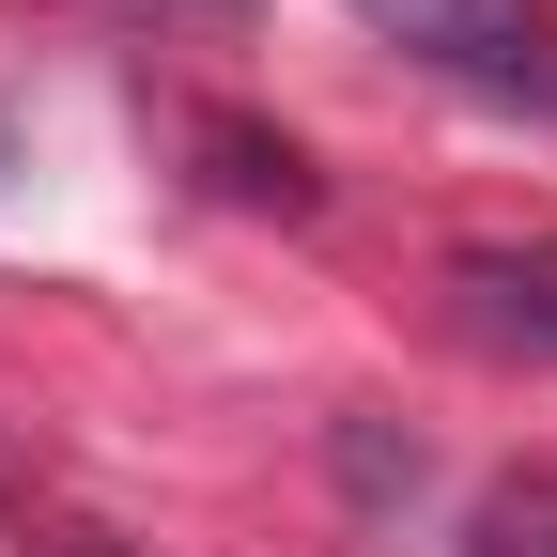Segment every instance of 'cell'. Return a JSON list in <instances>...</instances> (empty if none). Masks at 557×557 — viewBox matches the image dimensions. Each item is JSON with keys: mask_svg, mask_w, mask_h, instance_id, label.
<instances>
[{"mask_svg": "<svg viewBox=\"0 0 557 557\" xmlns=\"http://www.w3.org/2000/svg\"><path fill=\"white\" fill-rule=\"evenodd\" d=\"M341 16L496 109H557V0H341Z\"/></svg>", "mask_w": 557, "mask_h": 557, "instance_id": "6da1fadb", "label": "cell"}, {"mask_svg": "<svg viewBox=\"0 0 557 557\" xmlns=\"http://www.w3.org/2000/svg\"><path fill=\"white\" fill-rule=\"evenodd\" d=\"M32 557H124V542H78V527H62V542H32Z\"/></svg>", "mask_w": 557, "mask_h": 557, "instance_id": "277c9868", "label": "cell"}, {"mask_svg": "<svg viewBox=\"0 0 557 557\" xmlns=\"http://www.w3.org/2000/svg\"><path fill=\"white\" fill-rule=\"evenodd\" d=\"M465 557H557V465H511V480H480V511H465Z\"/></svg>", "mask_w": 557, "mask_h": 557, "instance_id": "3957f363", "label": "cell"}, {"mask_svg": "<svg viewBox=\"0 0 557 557\" xmlns=\"http://www.w3.org/2000/svg\"><path fill=\"white\" fill-rule=\"evenodd\" d=\"M449 310L496 341V357H542V372H557V233H527V248H465V263H449Z\"/></svg>", "mask_w": 557, "mask_h": 557, "instance_id": "7a4b0ae2", "label": "cell"}]
</instances>
